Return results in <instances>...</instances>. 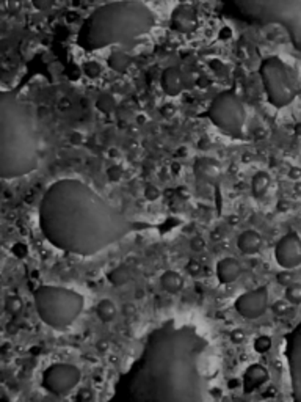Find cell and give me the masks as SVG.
Returning a JSON list of instances; mask_svg holds the SVG:
<instances>
[{"mask_svg":"<svg viewBox=\"0 0 301 402\" xmlns=\"http://www.w3.org/2000/svg\"><path fill=\"white\" fill-rule=\"evenodd\" d=\"M209 341L193 325L167 320L148 333L116 383L119 402H206L203 358Z\"/></svg>","mask_w":301,"mask_h":402,"instance_id":"obj_1","label":"cell"},{"mask_svg":"<svg viewBox=\"0 0 301 402\" xmlns=\"http://www.w3.org/2000/svg\"><path fill=\"white\" fill-rule=\"evenodd\" d=\"M38 222L46 241L69 255L94 256L153 223L125 217L79 179H60L49 186L38 207Z\"/></svg>","mask_w":301,"mask_h":402,"instance_id":"obj_2","label":"cell"},{"mask_svg":"<svg viewBox=\"0 0 301 402\" xmlns=\"http://www.w3.org/2000/svg\"><path fill=\"white\" fill-rule=\"evenodd\" d=\"M41 138L35 107L16 91L0 93V176L17 179L40 163Z\"/></svg>","mask_w":301,"mask_h":402,"instance_id":"obj_3","label":"cell"},{"mask_svg":"<svg viewBox=\"0 0 301 402\" xmlns=\"http://www.w3.org/2000/svg\"><path fill=\"white\" fill-rule=\"evenodd\" d=\"M154 25V13L140 0H118L99 6L85 19L77 34V44L88 52L113 44L130 50Z\"/></svg>","mask_w":301,"mask_h":402,"instance_id":"obj_4","label":"cell"},{"mask_svg":"<svg viewBox=\"0 0 301 402\" xmlns=\"http://www.w3.org/2000/svg\"><path fill=\"white\" fill-rule=\"evenodd\" d=\"M231 10L251 24H276L301 52V0H226Z\"/></svg>","mask_w":301,"mask_h":402,"instance_id":"obj_5","label":"cell"},{"mask_svg":"<svg viewBox=\"0 0 301 402\" xmlns=\"http://www.w3.org/2000/svg\"><path fill=\"white\" fill-rule=\"evenodd\" d=\"M33 305L44 324L54 330H65L80 316L85 299L74 289L44 285L35 289Z\"/></svg>","mask_w":301,"mask_h":402,"instance_id":"obj_6","label":"cell"},{"mask_svg":"<svg viewBox=\"0 0 301 402\" xmlns=\"http://www.w3.org/2000/svg\"><path fill=\"white\" fill-rule=\"evenodd\" d=\"M259 74L265 88L268 103L276 109L291 105L300 93L297 73L278 57H268L261 63Z\"/></svg>","mask_w":301,"mask_h":402,"instance_id":"obj_7","label":"cell"},{"mask_svg":"<svg viewBox=\"0 0 301 402\" xmlns=\"http://www.w3.org/2000/svg\"><path fill=\"white\" fill-rule=\"evenodd\" d=\"M207 117L224 134L242 137L245 121H247V110L236 93H219L207 109Z\"/></svg>","mask_w":301,"mask_h":402,"instance_id":"obj_8","label":"cell"},{"mask_svg":"<svg viewBox=\"0 0 301 402\" xmlns=\"http://www.w3.org/2000/svg\"><path fill=\"white\" fill-rule=\"evenodd\" d=\"M82 373L77 366L69 363H54L43 373V387L55 396H66L79 385Z\"/></svg>","mask_w":301,"mask_h":402,"instance_id":"obj_9","label":"cell"},{"mask_svg":"<svg viewBox=\"0 0 301 402\" xmlns=\"http://www.w3.org/2000/svg\"><path fill=\"white\" fill-rule=\"evenodd\" d=\"M286 360L291 380V402H301V320L286 335Z\"/></svg>","mask_w":301,"mask_h":402,"instance_id":"obj_10","label":"cell"},{"mask_svg":"<svg viewBox=\"0 0 301 402\" xmlns=\"http://www.w3.org/2000/svg\"><path fill=\"white\" fill-rule=\"evenodd\" d=\"M234 308L245 319H259L268 308V289L265 286H261L253 289V291L243 292L242 295H238Z\"/></svg>","mask_w":301,"mask_h":402,"instance_id":"obj_11","label":"cell"},{"mask_svg":"<svg viewBox=\"0 0 301 402\" xmlns=\"http://www.w3.org/2000/svg\"><path fill=\"white\" fill-rule=\"evenodd\" d=\"M275 260L284 270H293L301 266V237L297 232H288L275 245Z\"/></svg>","mask_w":301,"mask_h":402,"instance_id":"obj_12","label":"cell"},{"mask_svg":"<svg viewBox=\"0 0 301 402\" xmlns=\"http://www.w3.org/2000/svg\"><path fill=\"white\" fill-rule=\"evenodd\" d=\"M171 27L179 34H192L198 29L196 10L185 3L176 6L171 13Z\"/></svg>","mask_w":301,"mask_h":402,"instance_id":"obj_13","label":"cell"},{"mask_svg":"<svg viewBox=\"0 0 301 402\" xmlns=\"http://www.w3.org/2000/svg\"><path fill=\"white\" fill-rule=\"evenodd\" d=\"M160 85L168 96H179L188 88V75L178 66H169L162 73Z\"/></svg>","mask_w":301,"mask_h":402,"instance_id":"obj_14","label":"cell"},{"mask_svg":"<svg viewBox=\"0 0 301 402\" xmlns=\"http://www.w3.org/2000/svg\"><path fill=\"white\" fill-rule=\"evenodd\" d=\"M270 380L268 369L265 366H262L259 363H254L248 366V369L245 371L243 374V392L245 393H253L256 389H259L261 387L265 385Z\"/></svg>","mask_w":301,"mask_h":402,"instance_id":"obj_15","label":"cell"},{"mask_svg":"<svg viewBox=\"0 0 301 402\" xmlns=\"http://www.w3.org/2000/svg\"><path fill=\"white\" fill-rule=\"evenodd\" d=\"M194 176L201 182H206V184H213L219 179V174H222V167L219 163L209 157H203V159H198L194 163Z\"/></svg>","mask_w":301,"mask_h":402,"instance_id":"obj_16","label":"cell"},{"mask_svg":"<svg viewBox=\"0 0 301 402\" xmlns=\"http://www.w3.org/2000/svg\"><path fill=\"white\" fill-rule=\"evenodd\" d=\"M240 274L242 266L234 258H223L217 264V278L222 285H231V283H234L240 276Z\"/></svg>","mask_w":301,"mask_h":402,"instance_id":"obj_17","label":"cell"},{"mask_svg":"<svg viewBox=\"0 0 301 402\" xmlns=\"http://www.w3.org/2000/svg\"><path fill=\"white\" fill-rule=\"evenodd\" d=\"M262 236L254 230L243 231L240 236L237 237V247L243 255H256L259 253L262 248Z\"/></svg>","mask_w":301,"mask_h":402,"instance_id":"obj_18","label":"cell"},{"mask_svg":"<svg viewBox=\"0 0 301 402\" xmlns=\"http://www.w3.org/2000/svg\"><path fill=\"white\" fill-rule=\"evenodd\" d=\"M160 286L168 294H178L184 288V278L176 270H167L160 276Z\"/></svg>","mask_w":301,"mask_h":402,"instance_id":"obj_19","label":"cell"},{"mask_svg":"<svg viewBox=\"0 0 301 402\" xmlns=\"http://www.w3.org/2000/svg\"><path fill=\"white\" fill-rule=\"evenodd\" d=\"M107 63H109V66L113 69V71L125 73L132 63V57L129 55V50L118 49V50H113V52L109 55V60H107Z\"/></svg>","mask_w":301,"mask_h":402,"instance_id":"obj_20","label":"cell"},{"mask_svg":"<svg viewBox=\"0 0 301 402\" xmlns=\"http://www.w3.org/2000/svg\"><path fill=\"white\" fill-rule=\"evenodd\" d=\"M270 186H272V178L265 172H257L253 179H251V195L256 198L265 197Z\"/></svg>","mask_w":301,"mask_h":402,"instance_id":"obj_21","label":"cell"},{"mask_svg":"<svg viewBox=\"0 0 301 402\" xmlns=\"http://www.w3.org/2000/svg\"><path fill=\"white\" fill-rule=\"evenodd\" d=\"M96 314L102 322H111L116 316V305L109 299H102L96 305Z\"/></svg>","mask_w":301,"mask_h":402,"instance_id":"obj_22","label":"cell"},{"mask_svg":"<svg viewBox=\"0 0 301 402\" xmlns=\"http://www.w3.org/2000/svg\"><path fill=\"white\" fill-rule=\"evenodd\" d=\"M107 280H109L113 286H123L130 280V270L125 266H118L107 274Z\"/></svg>","mask_w":301,"mask_h":402,"instance_id":"obj_23","label":"cell"},{"mask_svg":"<svg viewBox=\"0 0 301 402\" xmlns=\"http://www.w3.org/2000/svg\"><path fill=\"white\" fill-rule=\"evenodd\" d=\"M286 300L291 305H301V285L292 283L291 286L286 289Z\"/></svg>","mask_w":301,"mask_h":402,"instance_id":"obj_24","label":"cell"},{"mask_svg":"<svg viewBox=\"0 0 301 402\" xmlns=\"http://www.w3.org/2000/svg\"><path fill=\"white\" fill-rule=\"evenodd\" d=\"M96 105H98V109H99L100 112L110 113L113 109H115L116 103H115V98L110 96V94L104 93V94H100V96H99Z\"/></svg>","mask_w":301,"mask_h":402,"instance_id":"obj_25","label":"cell"},{"mask_svg":"<svg viewBox=\"0 0 301 402\" xmlns=\"http://www.w3.org/2000/svg\"><path fill=\"white\" fill-rule=\"evenodd\" d=\"M84 71L88 77H98V75H100V73H102V68H100L98 61H88L84 66Z\"/></svg>","mask_w":301,"mask_h":402,"instance_id":"obj_26","label":"cell"},{"mask_svg":"<svg viewBox=\"0 0 301 402\" xmlns=\"http://www.w3.org/2000/svg\"><path fill=\"white\" fill-rule=\"evenodd\" d=\"M272 310L276 316H286L288 310H291V304H288L287 300H279V302H276V304H273Z\"/></svg>","mask_w":301,"mask_h":402,"instance_id":"obj_27","label":"cell"},{"mask_svg":"<svg viewBox=\"0 0 301 402\" xmlns=\"http://www.w3.org/2000/svg\"><path fill=\"white\" fill-rule=\"evenodd\" d=\"M254 348L257 352L263 354V352H267L270 348H272V339H270L268 336H259L254 341Z\"/></svg>","mask_w":301,"mask_h":402,"instance_id":"obj_28","label":"cell"},{"mask_svg":"<svg viewBox=\"0 0 301 402\" xmlns=\"http://www.w3.org/2000/svg\"><path fill=\"white\" fill-rule=\"evenodd\" d=\"M31 3H33V6H35L36 10L47 11V10L52 8L54 3H55V0H31Z\"/></svg>","mask_w":301,"mask_h":402,"instance_id":"obj_29","label":"cell"},{"mask_svg":"<svg viewBox=\"0 0 301 402\" xmlns=\"http://www.w3.org/2000/svg\"><path fill=\"white\" fill-rule=\"evenodd\" d=\"M276 278H278V283L279 285H282V286H291L292 285V280H293V276H292V274H291V270H284V272H281V274H278V276H276Z\"/></svg>","mask_w":301,"mask_h":402,"instance_id":"obj_30","label":"cell"},{"mask_svg":"<svg viewBox=\"0 0 301 402\" xmlns=\"http://www.w3.org/2000/svg\"><path fill=\"white\" fill-rule=\"evenodd\" d=\"M187 272H190L192 275H198L201 272V264L196 261H190L187 264Z\"/></svg>","mask_w":301,"mask_h":402,"instance_id":"obj_31","label":"cell"},{"mask_svg":"<svg viewBox=\"0 0 301 402\" xmlns=\"http://www.w3.org/2000/svg\"><path fill=\"white\" fill-rule=\"evenodd\" d=\"M231 339L234 343H243L245 341V333L242 330H234L231 333Z\"/></svg>","mask_w":301,"mask_h":402,"instance_id":"obj_32","label":"cell"},{"mask_svg":"<svg viewBox=\"0 0 301 402\" xmlns=\"http://www.w3.org/2000/svg\"><path fill=\"white\" fill-rule=\"evenodd\" d=\"M192 250H194V251L204 250V241H203V239H201V237L193 239V241H192Z\"/></svg>","mask_w":301,"mask_h":402,"instance_id":"obj_33","label":"cell"}]
</instances>
